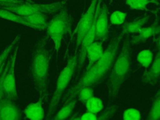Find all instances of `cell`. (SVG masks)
<instances>
[{"instance_id": "10", "label": "cell", "mask_w": 160, "mask_h": 120, "mask_svg": "<svg viewBox=\"0 0 160 120\" xmlns=\"http://www.w3.org/2000/svg\"><path fill=\"white\" fill-rule=\"evenodd\" d=\"M108 8L104 5L100 8L96 22V39L105 41L109 35Z\"/></svg>"}, {"instance_id": "1", "label": "cell", "mask_w": 160, "mask_h": 120, "mask_svg": "<svg viewBox=\"0 0 160 120\" xmlns=\"http://www.w3.org/2000/svg\"><path fill=\"white\" fill-rule=\"evenodd\" d=\"M123 35V33L119 34L110 41L101 58L88 70L85 71L79 81L64 96L63 99L65 102L76 98L82 88L92 87L101 82L115 61Z\"/></svg>"}, {"instance_id": "22", "label": "cell", "mask_w": 160, "mask_h": 120, "mask_svg": "<svg viewBox=\"0 0 160 120\" xmlns=\"http://www.w3.org/2000/svg\"><path fill=\"white\" fill-rule=\"evenodd\" d=\"M84 104L87 111H89L94 114L99 113L102 110L104 107L102 101L100 98L94 96L91 97Z\"/></svg>"}, {"instance_id": "33", "label": "cell", "mask_w": 160, "mask_h": 120, "mask_svg": "<svg viewBox=\"0 0 160 120\" xmlns=\"http://www.w3.org/2000/svg\"><path fill=\"white\" fill-rule=\"evenodd\" d=\"M5 65H6V61L2 64V66H1V68H0V76H1V72H2V70H3V69L4 68Z\"/></svg>"}, {"instance_id": "28", "label": "cell", "mask_w": 160, "mask_h": 120, "mask_svg": "<svg viewBox=\"0 0 160 120\" xmlns=\"http://www.w3.org/2000/svg\"><path fill=\"white\" fill-rule=\"evenodd\" d=\"M116 110V108L115 106H110L98 117V119L103 120V119H110L114 114Z\"/></svg>"}, {"instance_id": "17", "label": "cell", "mask_w": 160, "mask_h": 120, "mask_svg": "<svg viewBox=\"0 0 160 120\" xmlns=\"http://www.w3.org/2000/svg\"><path fill=\"white\" fill-rule=\"evenodd\" d=\"M149 19V16H145L132 22L126 23L122 28V33L124 34L136 32L138 33L142 28L143 25L148 21Z\"/></svg>"}, {"instance_id": "3", "label": "cell", "mask_w": 160, "mask_h": 120, "mask_svg": "<svg viewBox=\"0 0 160 120\" xmlns=\"http://www.w3.org/2000/svg\"><path fill=\"white\" fill-rule=\"evenodd\" d=\"M131 43L129 36L124 39L113 66L108 82V94L110 99L117 96L121 84L124 81L131 67Z\"/></svg>"}, {"instance_id": "20", "label": "cell", "mask_w": 160, "mask_h": 120, "mask_svg": "<svg viewBox=\"0 0 160 120\" xmlns=\"http://www.w3.org/2000/svg\"><path fill=\"white\" fill-rule=\"evenodd\" d=\"M149 120L160 119V90L155 94L148 116Z\"/></svg>"}, {"instance_id": "5", "label": "cell", "mask_w": 160, "mask_h": 120, "mask_svg": "<svg viewBox=\"0 0 160 120\" xmlns=\"http://www.w3.org/2000/svg\"><path fill=\"white\" fill-rule=\"evenodd\" d=\"M46 29L47 36L52 40L58 54L64 36L71 32V17L66 8L63 7L56 13Z\"/></svg>"}, {"instance_id": "13", "label": "cell", "mask_w": 160, "mask_h": 120, "mask_svg": "<svg viewBox=\"0 0 160 120\" xmlns=\"http://www.w3.org/2000/svg\"><path fill=\"white\" fill-rule=\"evenodd\" d=\"M44 98L39 97V99L35 102L28 104L23 112L25 118L32 120H42L45 118L44 109L42 106V101Z\"/></svg>"}, {"instance_id": "4", "label": "cell", "mask_w": 160, "mask_h": 120, "mask_svg": "<svg viewBox=\"0 0 160 120\" xmlns=\"http://www.w3.org/2000/svg\"><path fill=\"white\" fill-rule=\"evenodd\" d=\"M78 57L77 54L75 53L69 58L66 66L61 71L57 79L56 88L48 109L47 114L45 118L46 119H51V117L54 114L61 96L72 79L75 69L78 66Z\"/></svg>"}, {"instance_id": "31", "label": "cell", "mask_w": 160, "mask_h": 120, "mask_svg": "<svg viewBox=\"0 0 160 120\" xmlns=\"http://www.w3.org/2000/svg\"><path fill=\"white\" fill-rule=\"evenodd\" d=\"M26 1L24 0H0V2L5 4L6 5L11 4H20L23 3Z\"/></svg>"}, {"instance_id": "16", "label": "cell", "mask_w": 160, "mask_h": 120, "mask_svg": "<svg viewBox=\"0 0 160 120\" xmlns=\"http://www.w3.org/2000/svg\"><path fill=\"white\" fill-rule=\"evenodd\" d=\"M26 21L31 24V28L38 30L46 29L48 21L46 14L42 12H35L26 16H21Z\"/></svg>"}, {"instance_id": "18", "label": "cell", "mask_w": 160, "mask_h": 120, "mask_svg": "<svg viewBox=\"0 0 160 120\" xmlns=\"http://www.w3.org/2000/svg\"><path fill=\"white\" fill-rule=\"evenodd\" d=\"M78 101V99L74 98L69 101L65 102V104L51 119L54 120H62L68 119L72 113Z\"/></svg>"}, {"instance_id": "27", "label": "cell", "mask_w": 160, "mask_h": 120, "mask_svg": "<svg viewBox=\"0 0 160 120\" xmlns=\"http://www.w3.org/2000/svg\"><path fill=\"white\" fill-rule=\"evenodd\" d=\"M77 96H78V101L85 103L91 97L94 96V90L91 87H85L79 92Z\"/></svg>"}, {"instance_id": "7", "label": "cell", "mask_w": 160, "mask_h": 120, "mask_svg": "<svg viewBox=\"0 0 160 120\" xmlns=\"http://www.w3.org/2000/svg\"><path fill=\"white\" fill-rule=\"evenodd\" d=\"M19 49L18 42L14 48L13 52L9 58V66L7 70L3 81V94L4 96L16 100L18 98L16 79H15V65Z\"/></svg>"}, {"instance_id": "12", "label": "cell", "mask_w": 160, "mask_h": 120, "mask_svg": "<svg viewBox=\"0 0 160 120\" xmlns=\"http://www.w3.org/2000/svg\"><path fill=\"white\" fill-rule=\"evenodd\" d=\"M160 78V50L155 55V58L151 64L148 70H146L142 74V81L149 84H155Z\"/></svg>"}, {"instance_id": "15", "label": "cell", "mask_w": 160, "mask_h": 120, "mask_svg": "<svg viewBox=\"0 0 160 120\" xmlns=\"http://www.w3.org/2000/svg\"><path fill=\"white\" fill-rule=\"evenodd\" d=\"M103 52L102 41H94L89 46L86 50V57L88 59V64L86 66V71L88 70L101 58Z\"/></svg>"}, {"instance_id": "26", "label": "cell", "mask_w": 160, "mask_h": 120, "mask_svg": "<svg viewBox=\"0 0 160 120\" xmlns=\"http://www.w3.org/2000/svg\"><path fill=\"white\" fill-rule=\"evenodd\" d=\"M127 14L126 12L115 11L110 16L111 23L113 25H121L124 22Z\"/></svg>"}, {"instance_id": "32", "label": "cell", "mask_w": 160, "mask_h": 120, "mask_svg": "<svg viewBox=\"0 0 160 120\" xmlns=\"http://www.w3.org/2000/svg\"><path fill=\"white\" fill-rule=\"evenodd\" d=\"M156 45L157 48L159 50H160V35L159 36V37L156 40Z\"/></svg>"}, {"instance_id": "34", "label": "cell", "mask_w": 160, "mask_h": 120, "mask_svg": "<svg viewBox=\"0 0 160 120\" xmlns=\"http://www.w3.org/2000/svg\"><path fill=\"white\" fill-rule=\"evenodd\" d=\"M6 6V4H3V3L0 2V8H1V7H2V6Z\"/></svg>"}, {"instance_id": "35", "label": "cell", "mask_w": 160, "mask_h": 120, "mask_svg": "<svg viewBox=\"0 0 160 120\" xmlns=\"http://www.w3.org/2000/svg\"><path fill=\"white\" fill-rule=\"evenodd\" d=\"M24 1H27V2H33L34 1H32V0H24Z\"/></svg>"}, {"instance_id": "21", "label": "cell", "mask_w": 160, "mask_h": 120, "mask_svg": "<svg viewBox=\"0 0 160 120\" xmlns=\"http://www.w3.org/2000/svg\"><path fill=\"white\" fill-rule=\"evenodd\" d=\"M126 4L131 9L139 11H148V5L152 3L159 4L156 0H124Z\"/></svg>"}, {"instance_id": "23", "label": "cell", "mask_w": 160, "mask_h": 120, "mask_svg": "<svg viewBox=\"0 0 160 120\" xmlns=\"http://www.w3.org/2000/svg\"><path fill=\"white\" fill-rule=\"evenodd\" d=\"M153 54L149 49L141 51L137 56V61L144 68H148L153 61Z\"/></svg>"}, {"instance_id": "36", "label": "cell", "mask_w": 160, "mask_h": 120, "mask_svg": "<svg viewBox=\"0 0 160 120\" xmlns=\"http://www.w3.org/2000/svg\"><path fill=\"white\" fill-rule=\"evenodd\" d=\"M0 120H1V118H0Z\"/></svg>"}, {"instance_id": "30", "label": "cell", "mask_w": 160, "mask_h": 120, "mask_svg": "<svg viewBox=\"0 0 160 120\" xmlns=\"http://www.w3.org/2000/svg\"><path fill=\"white\" fill-rule=\"evenodd\" d=\"M81 119H98V116L97 114L87 111L81 115Z\"/></svg>"}, {"instance_id": "19", "label": "cell", "mask_w": 160, "mask_h": 120, "mask_svg": "<svg viewBox=\"0 0 160 120\" xmlns=\"http://www.w3.org/2000/svg\"><path fill=\"white\" fill-rule=\"evenodd\" d=\"M0 18L31 28V24H29L27 21H26L21 16L18 15L9 10L0 8Z\"/></svg>"}, {"instance_id": "24", "label": "cell", "mask_w": 160, "mask_h": 120, "mask_svg": "<svg viewBox=\"0 0 160 120\" xmlns=\"http://www.w3.org/2000/svg\"><path fill=\"white\" fill-rule=\"evenodd\" d=\"M19 39H20V36L18 34L15 37V38L12 40V41L10 43V44L0 54V68L2 66V64L7 59V58L8 57L9 53L12 51V50L14 49V48L15 47L16 44L19 42Z\"/></svg>"}, {"instance_id": "14", "label": "cell", "mask_w": 160, "mask_h": 120, "mask_svg": "<svg viewBox=\"0 0 160 120\" xmlns=\"http://www.w3.org/2000/svg\"><path fill=\"white\" fill-rule=\"evenodd\" d=\"M158 23V20L156 19L150 26L142 28L138 32V34L133 36L130 39L131 44H136L145 42L150 37L159 34L160 32V25H159Z\"/></svg>"}, {"instance_id": "11", "label": "cell", "mask_w": 160, "mask_h": 120, "mask_svg": "<svg viewBox=\"0 0 160 120\" xmlns=\"http://www.w3.org/2000/svg\"><path fill=\"white\" fill-rule=\"evenodd\" d=\"M0 118L2 120H16L21 113L13 100L3 96L0 99Z\"/></svg>"}, {"instance_id": "8", "label": "cell", "mask_w": 160, "mask_h": 120, "mask_svg": "<svg viewBox=\"0 0 160 120\" xmlns=\"http://www.w3.org/2000/svg\"><path fill=\"white\" fill-rule=\"evenodd\" d=\"M98 0H91L88 10L81 17L74 32L73 34H76V49L80 46L85 34L91 28L96 9Z\"/></svg>"}, {"instance_id": "6", "label": "cell", "mask_w": 160, "mask_h": 120, "mask_svg": "<svg viewBox=\"0 0 160 120\" xmlns=\"http://www.w3.org/2000/svg\"><path fill=\"white\" fill-rule=\"evenodd\" d=\"M67 2V0H62L48 4H38L25 1L20 4H11L3 6L0 8L12 11L20 16H26L35 12L44 14H56L60 11Z\"/></svg>"}, {"instance_id": "2", "label": "cell", "mask_w": 160, "mask_h": 120, "mask_svg": "<svg viewBox=\"0 0 160 120\" xmlns=\"http://www.w3.org/2000/svg\"><path fill=\"white\" fill-rule=\"evenodd\" d=\"M51 54L47 46V39L41 38L35 48L31 66V74L39 97L44 98L47 94L48 79Z\"/></svg>"}, {"instance_id": "9", "label": "cell", "mask_w": 160, "mask_h": 120, "mask_svg": "<svg viewBox=\"0 0 160 120\" xmlns=\"http://www.w3.org/2000/svg\"><path fill=\"white\" fill-rule=\"evenodd\" d=\"M102 0H98L95 15L94 18V20L92 22V24L88 30V31L85 34L80 46H81V49L78 56V67L80 69L84 65V63L85 62V59L86 58V50L89 46L91 44L94 39H96V22L97 20V18L98 16V13L99 11V9L101 8Z\"/></svg>"}, {"instance_id": "25", "label": "cell", "mask_w": 160, "mask_h": 120, "mask_svg": "<svg viewBox=\"0 0 160 120\" xmlns=\"http://www.w3.org/2000/svg\"><path fill=\"white\" fill-rule=\"evenodd\" d=\"M141 119V112L135 108H128L124 111L122 114L123 120H140Z\"/></svg>"}, {"instance_id": "29", "label": "cell", "mask_w": 160, "mask_h": 120, "mask_svg": "<svg viewBox=\"0 0 160 120\" xmlns=\"http://www.w3.org/2000/svg\"><path fill=\"white\" fill-rule=\"evenodd\" d=\"M9 66V59L8 60L7 62H6V65L4 66V68L3 69V70H2V71L1 74V76H0V99L4 96L2 84H3V81H4V76L6 75V73L7 72V70H8Z\"/></svg>"}]
</instances>
